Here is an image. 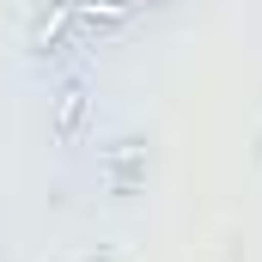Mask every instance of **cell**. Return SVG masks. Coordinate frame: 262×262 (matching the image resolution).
Segmentation results:
<instances>
[{
	"label": "cell",
	"instance_id": "6da1fadb",
	"mask_svg": "<svg viewBox=\"0 0 262 262\" xmlns=\"http://www.w3.org/2000/svg\"><path fill=\"white\" fill-rule=\"evenodd\" d=\"M85 134H92V85H85V73H61V85L49 98V140L61 152H79Z\"/></svg>",
	"mask_w": 262,
	"mask_h": 262
},
{
	"label": "cell",
	"instance_id": "7a4b0ae2",
	"mask_svg": "<svg viewBox=\"0 0 262 262\" xmlns=\"http://www.w3.org/2000/svg\"><path fill=\"white\" fill-rule=\"evenodd\" d=\"M25 49H31V61H67L73 49H79V37H73V0H49L37 18H31V37H25Z\"/></svg>",
	"mask_w": 262,
	"mask_h": 262
},
{
	"label": "cell",
	"instance_id": "3957f363",
	"mask_svg": "<svg viewBox=\"0 0 262 262\" xmlns=\"http://www.w3.org/2000/svg\"><path fill=\"white\" fill-rule=\"evenodd\" d=\"M134 12H140V0H73V37H79V49L122 37L134 25Z\"/></svg>",
	"mask_w": 262,
	"mask_h": 262
},
{
	"label": "cell",
	"instance_id": "277c9868",
	"mask_svg": "<svg viewBox=\"0 0 262 262\" xmlns=\"http://www.w3.org/2000/svg\"><path fill=\"white\" fill-rule=\"evenodd\" d=\"M146 140L128 134V140H110V146H98V165H104V183H110V195H134L140 183H146Z\"/></svg>",
	"mask_w": 262,
	"mask_h": 262
},
{
	"label": "cell",
	"instance_id": "5b68a950",
	"mask_svg": "<svg viewBox=\"0 0 262 262\" xmlns=\"http://www.w3.org/2000/svg\"><path fill=\"white\" fill-rule=\"evenodd\" d=\"M140 6H177V0H140Z\"/></svg>",
	"mask_w": 262,
	"mask_h": 262
}]
</instances>
